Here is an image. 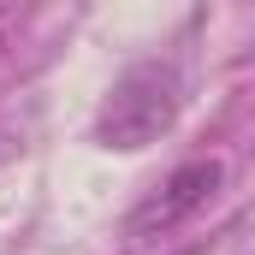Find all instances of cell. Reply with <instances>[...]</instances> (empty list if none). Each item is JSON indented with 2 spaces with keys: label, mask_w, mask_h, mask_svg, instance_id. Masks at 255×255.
I'll return each mask as SVG.
<instances>
[{
  "label": "cell",
  "mask_w": 255,
  "mask_h": 255,
  "mask_svg": "<svg viewBox=\"0 0 255 255\" xmlns=\"http://www.w3.org/2000/svg\"><path fill=\"white\" fill-rule=\"evenodd\" d=\"M178 107H184V83H178V71L160 60H142L130 65L125 77L107 89V101H101V113H95V148H119V154H136V148H148V142H160L172 119H178Z\"/></svg>",
  "instance_id": "1"
},
{
  "label": "cell",
  "mask_w": 255,
  "mask_h": 255,
  "mask_svg": "<svg viewBox=\"0 0 255 255\" xmlns=\"http://www.w3.org/2000/svg\"><path fill=\"white\" fill-rule=\"evenodd\" d=\"M220 184H226V166H220V160H190V166L166 172V178L154 184V196L130 214V238H154V232H172V226L196 220V214L220 196Z\"/></svg>",
  "instance_id": "2"
}]
</instances>
